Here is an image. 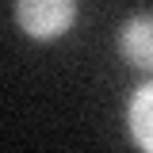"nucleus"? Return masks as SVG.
Segmentation results:
<instances>
[{
    "instance_id": "nucleus-1",
    "label": "nucleus",
    "mask_w": 153,
    "mask_h": 153,
    "mask_svg": "<svg viewBox=\"0 0 153 153\" xmlns=\"http://www.w3.org/2000/svg\"><path fill=\"white\" fill-rule=\"evenodd\" d=\"M76 19V0H16V23L35 42L61 38Z\"/></svg>"
},
{
    "instance_id": "nucleus-2",
    "label": "nucleus",
    "mask_w": 153,
    "mask_h": 153,
    "mask_svg": "<svg viewBox=\"0 0 153 153\" xmlns=\"http://www.w3.org/2000/svg\"><path fill=\"white\" fill-rule=\"evenodd\" d=\"M153 19L149 12H142V16H134L123 23V31H119V54L126 57V65H138V69H149L153 65Z\"/></svg>"
},
{
    "instance_id": "nucleus-3",
    "label": "nucleus",
    "mask_w": 153,
    "mask_h": 153,
    "mask_svg": "<svg viewBox=\"0 0 153 153\" xmlns=\"http://www.w3.org/2000/svg\"><path fill=\"white\" fill-rule=\"evenodd\" d=\"M153 88L149 84H142L138 92L130 96V111H126V123H130V138L138 149H153Z\"/></svg>"
}]
</instances>
